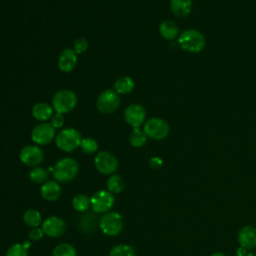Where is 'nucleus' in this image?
Returning <instances> with one entry per match:
<instances>
[{"mask_svg": "<svg viewBox=\"0 0 256 256\" xmlns=\"http://www.w3.org/2000/svg\"><path fill=\"white\" fill-rule=\"evenodd\" d=\"M92 210L96 213H107L113 207L115 198L108 190H100L95 192L90 198Z\"/></svg>", "mask_w": 256, "mask_h": 256, "instance_id": "nucleus-9", "label": "nucleus"}, {"mask_svg": "<svg viewBox=\"0 0 256 256\" xmlns=\"http://www.w3.org/2000/svg\"><path fill=\"white\" fill-rule=\"evenodd\" d=\"M191 0H170V10L176 17H185L191 12Z\"/></svg>", "mask_w": 256, "mask_h": 256, "instance_id": "nucleus-18", "label": "nucleus"}, {"mask_svg": "<svg viewBox=\"0 0 256 256\" xmlns=\"http://www.w3.org/2000/svg\"><path fill=\"white\" fill-rule=\"evenodd\" d=\"M246 250H247V249H245V248H243V247L238 248L237 251H236L237 256H245V255L247 254V253H246Z\"/></svg>", "mask_w": 256, "mask_h": 256, "instance_id": "nucleus-34", "label": "nucleus"}, {"mask_svg": "<svg viewBox=\"0 0 256 256\" xmlns=\"http://www.w3.org/2000/svg\"><path fill=\"white\" fill-rule=\"evenodd\" d=\"M80 148L85 154H93L98 150V143L91 137L82 138Z\"/></svg>", "mask_w": 256, "mask_h": 256, "instance_id": "nucleus-28", "label": "nucleus"}, {"mask_svg": "<svg viewBox=\"0 0 256 256\" xmlns=\"http://www.w3.org/2000/svg\"><path fill=\"white\" fill-rule=\"evenodd\" d=\"M245 256H256V254H255V253H248V254H246Z\"/></svg>", "mask_w": 256, "mask_h": 256, "instance_id": "nucleus-36", "label": "nucleus"}, {"mask_svg": "<svg viewBox=\"0 0 256 256\" xmlns=\"http://www.w3.org/2000/svg\"><path fill=\"white\" fill-rule=\"evenodd\" d=\"M79 171L77 161L70 157L59 159L53 167V176L57 182L66 183L73 180Z\"/></svg>", "mask_w": 256, "mask_h": 256, "instance_id": "nucleus-2", "label": "nucleus"}, {"mask_svg": "<svg viewBox=\"0 0 256 256\" xmlns=\"http://www.w3.org/2000/svg\"><path fill=\"white\" fill-rule=\"evenodd\" d=\"M211 256H225V255L221 252H216V253H213Z\"/></svg>", "mask_w": 256, "mask_h": 256, "instance_id": "nucleus-35", "label": "nucleus"}, {"mask_svg": "<svg viewBox=\"0 0 256 256\" xmlns=\"http://www.w3.org/2000/svg\"><path fill=\"white\" fill-rule=\"evenodd\" d=\"M52 256H76V250L69 243H60L53 249Z\"/></svg>", "mask_w": 256, "mask_h": 256, "instance_id": "nucleus-27", "label": "nucleus"}, {"mask_svg": "<svg viewBox=\"0 0 256 256\" xmlns=\"http://www.w3.org/2000/svg\"><path fill=\"white\" fill-rule=\"evenodd\" d=\"M72 49L76 54H82L88 49V41L85 38L80 37L75 40Z\"/></svg>", "mask_w": 256, "mask_h": 256, "instance_id": "nucleus-30", "label": "nucleus"}, {"mask_svg": "<svg viewBox=\"0 0 256 256\" xmlns=\"http://www.w3.org/2000/svg\"><path fill=\"white\" fill-rule=\"evenodd\" d=\"M82 136L80 132L74 128L62 129L55 137L56 146L64 152H72L80 147Z\"/></svg>", "mask_w": 256, "mask_h": 256, "instance_id": "nucleus-3", "label": "nucleus"}, {"mask_svg": "<svg viewBox=\"0 0 256 256\" xmlns=\"http://www.w3.org/2000/svg\"><path fill=\"white\" fill-rule=\"evenodd\" d=\"M96 169L105 175L114 173L118 167V160L116 156L108 151H100L94 158Z\"/></svg>", "mask_w": 256, "mask_h": 256, "instance_id": "nucleus-10", "label": "nucleus"}, {"mask_svg": "<svg viewBox=\"0 0 256 256\" xmlns=\"http://www.w3.org/2000/svg\"><path fill=\"white\" fill-rule=\"evenodd\" d=\"M72 206L78 212H85L90 206V198L84 194H78L72 199Z\"/></svg>", "mask_w": 256, "mask_h": 256, "instance_id": "nucleus-25", "label": "nucleus"}, {"mask_svg": "<svg viewBox=\"0 0 256 256\" xmlns=\"http://www.w3.org/2000/svg\"><path fill=\"white\" fill-rule=\"evenodd\" d=\"M107 189L111 193H120L124 189V180L119 175H111L107 180Z\"/></svg>", "mask_w": 256, "mask_h": 256, "instance_id": "nucleus-24", "label": "nucleus"}, {"mask_svg": "<svg viewBox=\"0 0 256 256\" xmlns=\"http://www.w3.org/2000/svg\"><path fill=\"white\" fill-rule=\"evenodd\" d=\"M23 221L27 226L35 228L42 224V217L38 210L28 209L23 214Z\"/></svg>", "mask_w": 256, "mask_h": 256, "instance_id": "nucleus-21", "label": "nucleus"}, {"mask_svg": "<svg viewBox=\"0 0 256 256\" xmlns=\"http://www.w3.org/2000/svg\"><path fill=\"white\" fill-rule=\"evenodd\" d=\"M48 177H49V172L43 167L36 166L29 172V179L36 184L45 183Z\"/></svg>", "mask_w": 256, "mask_h": 256, "instance_id": "nucleus-23", "label": "nucleus"}, {"mask_svg": "<svg viewBox=\"0 0 256 256\" xmlns=\"http://www.w3.org/2000/svg\"><path fill=\"white\" fill-rule=\"evenodd\" d=\"M169 125L168 123L158 117H152L144 123L143 131L148 138L154 140H162L167 137L169 134Z\"/></svg>", "mask_w": 256, "mask_h": 256, "instance_id": "nucleus-7", "label": "nucleus"}, {"mask_svg": "<svg viewBox=\"0 0 256 256\" xmlns=\"http://www.w3.org/2000/svg\"><path fill=\"white\" fill-rule=\"evenodd\" d=\"M5 256H28V248L23 243H15L7 249Z\"/></svg>", "mask_w": 256, "mask_h": 256, "instance_id": "nucleus-29", "label": "nucleus"}, {"mask_svg": "<svg viewBox=\"0 0 256 256\" xmlns=\"http://www.w3.org/2000/svg\"><path fill=\"white\" fill-rule=\"evenodd\" d=\"M43 236H44V232H43L42 228H39V227L32 228L29 232V239L32 240V241H38Z\"/></svg>", "mask_w": 256, "mask_h": 256, "instance_id": "nucleus-32", "label": "nucleus"}, {"mask_svg": "<svg viewBox=\"0 0 256 256\" xmlns=\"http://www.w3.org/2000/svg\"><path fill=\"white\" fill-rule=\"evenodd\" d=\"M51 124H52V126L55 128V129H57V128H61L63 125H64V122H65V119H64V116H63V114H61V113H56L55 112V114H53V116L51 117Z\"/></svg>", "mask_w": 256, "mask_h": 256, "instance_id": "nucleus-31", "label": "nucleus"}, {"mask_svg": "<svg viewBox=\"0 0 256 256\" xmlns=\"http://www.w3.org/2000/svg\"><path fill=\"white\" fill-rule=\"evenodd\" d=\"M20 161L29 167H36L42 163L44 159V153L41 148L36 145L24 146L19 154Z\"/></svg>", "mask_w": 256, "mask_h": 256, "instance_id": "nucleus-11", "label": "nucleus"}, {"mask_svg": "<svg viewBox=\"0 0 256 256\" xmlns=\"http://www.w3.org/2000/svg\"><path fill=\"white\" fill-rule=\"evenodd\" d=\"M53 107L52 105L45 103V102H39L33 105L32 107V116L41 122H45L53 116Z\"/></svg>", "mask_w": 256, "mask_h": 256, "instance_id": "nucleus-17", "label": "nucleus"}, {"mask_svg": "<svg viewBox=\"0 0 256 256\" xmlns=\"http://www.w3.org/2000/svg\"><path fill=\"white\" fill-rule=\"evenodd\" d=\"M162 159L161 158H159V157H152V158H150V160H149V165L152 167V168H159L161 165H162Z\"/></svg>", "mask_w": 256, "mask_h": 256, "instance_id": "nucleus-33", "label": "nucleus"}, {"mask_svg": "<svg viewBox=\"0 0 256 256\" xmlns=\"http://www.w3.org/2000/svg\"><path fill=\"white\" fill-rule=\"evenodd\" d=\"M159 33L166 40H174L179 36V29L173 21L164 20L159 25Z\"/></svg>", "mask_w": 256, "mask_h": 256, "instance_id": "nucleus-19", "label": "nucleus"}, {"mask_svg": "<svg viewBox=\"0 0 256 256\" xmlns=\"http://www.w3.org/2000/svg\"><path fill=\"white\" fill-rule=\"evenodd\" d=\"M77 104L75 92L69 89H61L52 97V107L56 113L65 114L72 111Z\"/></svg>", "mask_w": 256, "mask_h": 256, "instance_id": "nucleus-4", "label": "nucleus"}, {"mask_svg": "<svg viewBox=\"0 0 256 256\" xmlns=\"http://www.w3.org/2000/svg\"><path fill=\"white\" fill-rule=\"evenodd\" d=\"M40 193L44 200L49 202L56 201L61 195V187L57 181H46L42 184Z\"/></svg>", "mask_w": 256, "mask_h": 256, "instance_id": "nucleus-16", "label": "nucleus"}, {"mask_svg": "<svg viewBox=\"0 0 256 256\" xmlns=\"http://www.w3.org/2000/svg\"><path fill=\"white\" fill-rule=\"evenodd\" d=\"M204 35L195 29H186L178 36L179 46L190 53L201 52L205 47Z\"/></svg>", "mask_w": 256, "mask_h": 256, "instance_id": "nucleus-1", "label": "nucleus"}, {"mask_svg": "<svg viewBox=\"0 0 256 256\" xmlns=\"http://www.w3.org/2000/svg\"><path fill=\"white\" fill-rule=\"evenodd\" d=\"M77 54L71 48L64 49L58 58V68L65 73H69L74 70L77 65Z\"/></svg>", "mask_w": 256, "mask_h": 256, "instance_id": "nucleus-14", "label": "nucleus"}, {"mask_svg": "<svg viewBox=\"0 0 256 256\" xmlns=\"http://www.w3.org/2000/svg\"><path fill=\"white\" fill-rule=\"evenodd\" d=\"M99 226L105 235L115 236L123 229V218L118 212H107L100 218Z\"/></svg>", "mask_w": 256, "mask_h": 256, "instance_id": "nucleus-6", "label": "nucleus"}, {"mask_svg": "<svg viewBox=\"0 0 256 256\" xmlns=\"http://www.w3.org/2000/svg\"><path fill=\"white\" fill-rule=\"evenodd\" d=\"M146 141H147V136L144 133V131L141 130L140 127L133 128V131L129 137V142H130L131 146H133L135 148H140L145 145Z\"/></svg>", "mask_w": 256, "mask_h": 256, "instance_id": "nucleus-22", "label": "nucleus"}, {"mask_svg": "<svg viewBox=\"0 0 256 256\" xmlns=\"http://www.w3.org/2000/svg\"><path fill=\"white\" fill-rule=\"evenodd\" d=\"M146 111L145 108L138 104L132 103L125 108L124 111V118L128 125L133 128H139L145 121Z\"/></svg>", "mask_w": 256, "mask_h": 256, "instance_id": "nucleus-12", "label": "nucleus"}, {"mask_svg": "<svg viewBox=\"0 0 256 256\" xmlns=\"http://www.w3.org/2000/svg\"><path fill=\"white\" fill-rule=\"evenodd\" d=\"M119 94L114 89H106L99 94L96 100V108L102 114H111L120 106Z\"/></svg>", "mask_w": 256, "mask_h": 256, "instance_id": "nucleus-5", "label": "nucleus"}, {"mask_svg": "<svg viewBox=\"0 0 256 256\" xmlns=\"http://www.w3.org/2000/svg\"><path fill=\"white\" fill-rule=\"evenodd\" d=\"M56 137V129L51 123L41 122L31 131V139L37 145H47Z\"/></svg>", "mask_w": 256, "mask_h": 256, "instance_id": "nucleus-8", "label": "nucleus"}, {"mask_svg": "<svg viewBox=\"0 0 256 256\" xmlns=\"http://www.w3.org/2000/svg\"><path fill=\"white\" fill-rule=\"evenodd\" d=\"M238 242L245 249L256 247V228L251 225L242 227L238 232Z\"/></svg>", "mask_w": 256, "mask_h": 256, "instance_id": "nucleus-15", "label": "nucleus"}, {"mask_svg": "<svg viewBox=\"0 0 256 256\" xmlns=\"http://www.w3.org/2000/svg\"><path fill=\"white\" fill-rule=\"evenodd\" d=\"M41 228L45 235L52 238L60 237L64 234L66 230V224L63 219L57 216H50L46 218L42 224Z\"/></svg>", "mask_w": 256, "mask_h": 256, "instance_id": "nucleus-13", "label": "nucleus"}, {"mask_svg": "<svg viewBox=\"0 0 256 256\" xmlns=\"http://www.w3.org/2000/svg\"><path fill=\"white\" fill-rule=\"evenodd\" d=\"M113 89L118 94H128L134 89V80L129 76H123L117 79Z\"/></svg>", "mask_w": 256, "mask_h": 256, "instance_id": "nucleus-20", "label": "nucleus"}, {"mask_svg": "<svg viewBox=\"0 0 256 256\" xmlns=\"http://www.w3.org/2000/svg\"><path fill=\"white\" fill-rule=\"evenodd\" d=\"M109 256H136V252L128 244H118L110 250Z\"/></svg>", "mask_w": 256, "mask_h": 256, "instance_id": "nucleus-26", "label": "nucleus"}]
</instances>
